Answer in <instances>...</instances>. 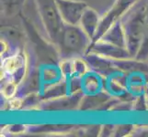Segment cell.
<instances>
[{
  "instance_id": "cell-10",
  "label": "cell",
  "mask_w": 148,
  "mask_h": 137,
  "mask_svg": "<svg viewBox=\"0 0 148 137\" xmlns=\"http://www.w3.org/2000/svg\"><path fill=\"white\" fill-rule=\"evenodd\" d=\"M99 40L111 43L113 45L119 46L121 48H126V39L123 27H122L121 21L116 22L108 31H107Z\"/></svg>"
},
{
  "instance_id": "cell-11",
  "label": "cell",
  "mask_w": 148,
  "mask_h": 137,
  "mask_svg": "<svg viewBox=\"0 0 148 137\" xmlns=\"http://www.w3.org/2000/svg\"><path fill=\"white\" fill-rule=\"evenodd\" d=\"M1 12L5 17L14 18L20 16L27 0H0Z\"/></svg>"
},
{
  "instance_id": "cell-6",
  "label": "cell",
  "mask_w": 148,
  "mask_h": 137,
  "mask_svg": "<svg viewBox=\"0 0 148 137\" xmlns=\"http://www.w3.org/2000/svg\"><path fill=\"white\" fill-rule=\"evenodd\" d=\"M64 22L70 25H79L88 4L80 0H56Z\"/></svg>"
},
{
  "instance_id": "cell-8",
  "label": "cell",
  "mask_w": 148,
  "mask_h": 137,
  "mask_svg": "<svg viewBox=\"0 0 148 137\" xmlns=\"http://www.w3.org/2000/svg\"><path fill=\"white\" fill-rule=\"evenodd\" d=\"M88 52H92L105 58L111 59H132L126 48H121L119 46L113 45L111 43L103 41V40H98L94 43L90 44Z\"/></svg>"
},
{
  "instance_id": "cell-12",
  "label": "cell",
  "mask_w": 148,
  "mask_h": 137,
  "mask_svg": "<svg viewBox=\"0 0 148 137\" xmlns=\"http://www.w3.org/2000/svg\"><path fill=\"white\" fill-rule=\"evenodd\" d=\"M86 98H82L81 106L84 110H89L97 107L98 105H102L109 101V96L104 93H99L97 95H88L85 96Z\"/></svg>"
},
{
  "instance_id": "cell-9",
  "label": "cell",
  "mask_w": 148,
  "mask_h": 137,
  "mask_svg": "<svg viewBox=\"0 0 148 137\" xmlns=\"http://www.w3.org/2000/svg\"><path fill=\"white\" fill-rule=\"evenodd\" d=\"M101 17L100 15L92 7H88L84 12L82 18H81L79 26L86 32V34L91 39V42L96 37V34L98 32Z\"/></svg>"
},
{
  "instance_id": "cell-3",
  "label": "cell",
  "mask_w": 148,
  "mask_h": 137,
  "mask_svg": "<svg viewBox=\"0 0 148 137\" xmlns=\"http://www.w3.org/2000/svg\"><path fill=\"white\" fill-rule=\"evenodd\" d=\"M48 40L55 44L64 22L61 17L56 0H34Z\"/></svg>"
},
{
  "instance_id": "cell-13",
  "label": "cell",
  "mask_w": 148,
  "mask_h": 137,
  "mask_svg": "<svg viewBox=\"0 0 148 137\" xmlns=\"http://www.w3.org/2000/svg\"><path fill=\"white\" fill-rule=\"evenodd\" d=\"M135 59L138 60H142V61L146 60L148 59V12H147V17H146V21H145L144 38H143L141 48Z\"/></svg>"
},
{
  "instance_id": "cell-7",
  "label": "cell",
  "mask_w": 148,
  "mask_h": 137,
  "mask_svg": "<svg viewBox=\"0 0 148 137\" xmlns=\"http://www.w3.org/2000/svg\"><path fill=\"white\" fill-rule=\"evenodd\" d=\"M83 58L88 63L89 70L91 69L94 70L99 76L109 77V76L114 74L117 70H119L115 64V59L105 58L103 56L92 52L86 53Z\"/></svg>"
},
{
  "instance_id": "cell-5",
  "label": "cell",
  "mask_w": 148,
  "mask_h": 137,
  "mask_svg": "<svg viewBox=\"0 0 148 137\" xmlns=\"http://www.w3.org/2000/svg\"><path fill=\"white\" fill-rule=\"evenodd\" d=\"M139 0H115L111 7L101 17L98 32H97L96 37L91 43H94L99 40L102 36L116 22L120 21L122 17Z\"/></svg>"
},
{
  "instance_id": "cell-14",
  "label": "cell",
  "mask_w": 148,
  "mask_h": 137,
  "mask_svg": "<svg viewBox=\"0 0 148 137\" xmlns=\"http://www.w3.org/2000/svg\"><path fill=\"white\" fill-rule=\"evenodd\" d=\"M134 131V126L132 125H120L116 126L114 134L116 136H124L127 135L128 134H131Z\"/></svg>"
},
{
  "instance_id": "cell-4",
  "label": "cell",
  "mask_w": 148,
  "mask_h": 137,
  "mask_svg": "<svg viewBox=\"0 0 148 137\" xmlns=\"http://www.w3.org/2000/svg\"><path fill=\"white\" fill-rule=\"evenodd\" d=\"M27 70V57L23 49H19L3 58L1 63V80H8L19 85Z\"/></svg>"
},
{
  "instance_id": "cell-1",
  "label": "cell",
  "mask_w": 148,
  "mask_h": 137,
  "mask_svg": "<svg viewBox=\"0 0 148 137\" xmlns=\"http://www.w3.org/2000/svg\"><path fill=\"white\" fill-rule=\"evenodd\" d=\"M148 12V0H139L121 19L123 27L126 49L132 59H135L144 38Z\"/></svg>"
},
{
  "instance_id": "cell-2",
  "label": "cell",
  "mask_w": 148,
  "mask_h": 137,
  "mask_svg": "<svg viewBox=\"0 0 148 137\" xmlns=\"http://www.w3.org/2000/svg\"><path fill=\"white\" fill-rule=\"evenodd\" d=\"M91 39L79 25H64L54 44L60 60L83 58L88 52Z\"/></svg>"
}]
</instances>
